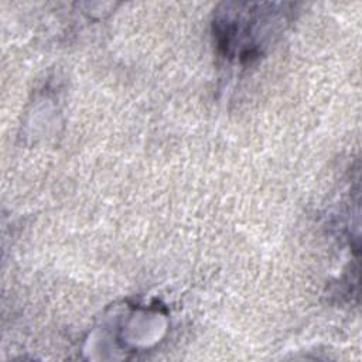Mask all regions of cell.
<instances>
[{
    "label": "cell",
    "mask_w": 362,
    "mask_h": 362,
    "mask_svg": "<svg viewBox=\"0 0 362 362\" xmlns=\"http://www.w3.org/2000/svg\"><path fill=\"white\" fill-rule=\"evenodd\" d=\"M264 4H228L225 11L215 21L219 47L229 57L249 58L257 51L259 44L270 34L274 20H281V14Z\"/></svg>",
    "instance_id": "cell-1"
}]
</instances>
